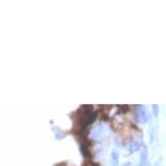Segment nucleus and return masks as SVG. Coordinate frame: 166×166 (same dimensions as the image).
Segmentation results:
<instances>
[{
    "label": "nucleus",
    "instance_id": "1",
    "mask_svg": "<svg viewBox=\"0 0 166 166\" xmlns=\"http://www.w3.org/2000/svg\"><path fill=\"white\" fill-rule=\"evenodd\" d=\"M135 116L137 117V121L142 124H146L148 122V115H146V109L143 106H137V111Z\"/></svg>",
    "mask_w": 166,
    "mask_h": 166
},
{
    "label": "nucleus",
    "instance_id": "2",
    "mask_svg": "<svg viewBox=\"0 0 166 166\" xmlns=\"http://www.w3.org/2000/svg\"><path fill=\"white\" fill-rule=\"evenodd\" d=\"M141 148V142L137 141V140H132L128 146H127V151L129 153H135V152L139 151Z\"/></svg>",
    "mask_w": 166,
    "mask_h": 166
},
{
    "label": "nucleus",
    "instance_id": "3",
    "mask_svg": "<svg viewBox=\"0 0 166 166\" xmlns=\"http://www.w3.org/2000/svg\"><path fill=\"white\" fill-rule=\"evenodd\" d=\"M111 109V106L109 105H102L100 109V118L104 122L106 121H110V114H109V110Z\"/></svg>",
    "mask_w": 166,
    "mask_h": 166
},
{
    "label": "nucleus",
    "instance_id": "4",
    "mask_svg": "<svg viewBox=\"0 0 166 166\" xmlns=\"http://www.w3.org/2000/svg\"><path fill=\"white\" fill-rule=\"evenodd\" d=\"M148 159H149V155H148V151L144 148L142 150L141 154H140V160H139V165L138 166H148Z\"/></svg>",
    "mask_w": 166,
    "mask_h": 166
},
{
    "label": "nucleus",
    "instance_id": "5",
    "mask_svg": "<svg viewBox=\"0 0 166 166\" xmlns=\"http://www.w3.org/2000/svg\"><path fill=\"white\" fill-rule=\"evenodd\" d=\"M117 110H118L120 113H122V114H127L130 111V106L127 104H120L117 105Z\"/></svg>",
    "mask_w": 166,
    "mask_h": 166
},
{
    "label": "nucleus",
    "instance_id": "6",
    "mask_svg": "<svg viewBox=\"0 0 166 166\" xmlns=\"http://www.w3.org/2000/svg\"><path fill=\"white\" fill-rule=\"evenodd\" d=\"M111 161H112V166H118V154L115 151L111 154Z\"/></svg>",
    "mask_w": 166,
    "mask_h": 166
},
{
    "label": "nucleus",
    "instance_id": "7",
    "mask_svg": "<svg viewBox=\"0 0 166 166\" xmlns=\"http://www.w3.org/2000/svg\"><path fill=\"white\" fill-rule=\"evenodd\" d=\"M152 110H153V114L155 117L159 116V113H160V106L157 104H153L152 105Z\"/></svg>",
    "mask_w": 166,
    "mask_h": 166
},
{
    "label": "nucleus",
    "instance_id": "8",
    "mask_svg": "<svg viewBox=\"0 0 166 166\" xmlns=\"http://www.w3.org/2000/svg\"><path fill=\"white\" fill-rule=\"evenodd\" d=\"M122 166H132V164L129 163V162H127V163H124Z\"/></svg>",
    "mask_w": 166,
    "mask_h": 166
}]
</instances>
